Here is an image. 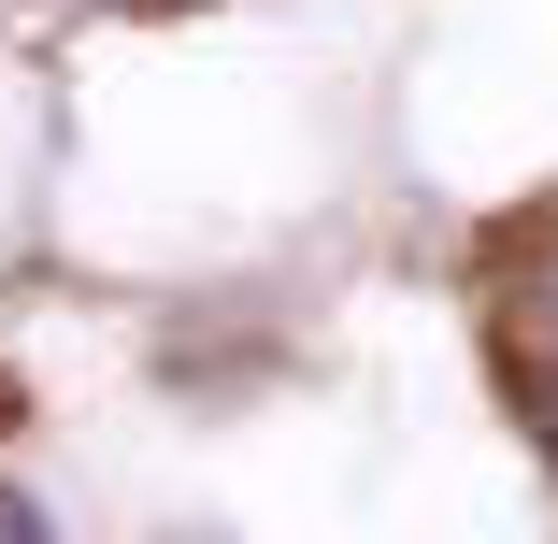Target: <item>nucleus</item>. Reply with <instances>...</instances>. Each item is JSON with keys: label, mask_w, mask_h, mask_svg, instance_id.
Masks as SVG:
<instances>
[{"label": "nucleus", "mask_w": 558, "mask_h": 544, "mask_svg": "<svg viewBox=\"0 0 558 544\" xmlns=\"http://www.w3.org/2000/svg\"><path fill=\"white\" fill-rule=\"evenodd\" d=\"M0 544H44V501H15V487H0Z\"/></svg>", "instance_id": "f257e3e1"}, {"label": "nucleus", "mask_w": 558, "mask_h": 544, "mask_svg": "<svg viewBox=\"0 0 558 544\" xmlns=\"http://www.w3.org/2000/svg\"><path fill=\"white\" fill-rule=\"evenodd\" d=\"M0 430H15V387H0Z\"/></svg>", "instance_id": "f03ea898"}]
</instances>
